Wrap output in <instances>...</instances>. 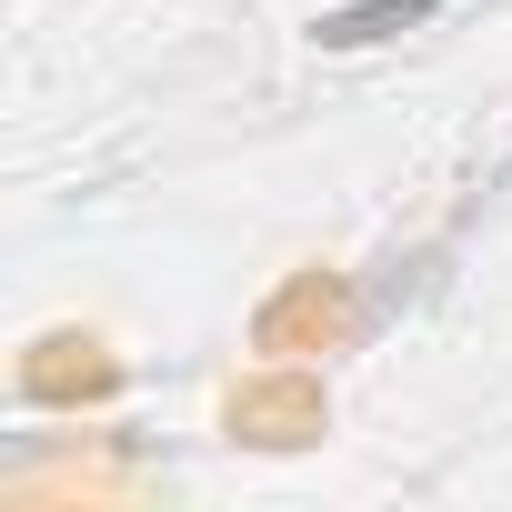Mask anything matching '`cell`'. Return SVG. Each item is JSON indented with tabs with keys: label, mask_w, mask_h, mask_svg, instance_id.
I'll return each mask as SVG.
<instances>
[{
	"label": "cell",
	"mask_w": 512,
	"mask_h": 512,
	"mask_svg": "<svg viewBox=\"0 0 512 512\" xmlns=\"http://www.w3.org/2000/svg\"><path fill=\"white\" fill-rule=\"evenodd\" d=\"M382 21H422V0H382V11H352V21H332V41H372Z\"/></svg>",
	"instance_id": "6da1fadb"
}]
</instances>
